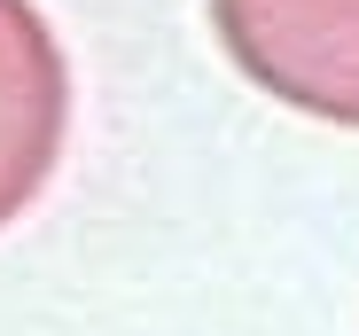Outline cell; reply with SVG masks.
Masks as SVG:
<instances>
[{"label": "cell", "instance_id": "1", "mask_svg": "<svg viewBox=\"0 0 359 336\" xmlns=\"http://www.w3.org/2000/svg\"><path fill=\"white\" fill-rule=\"evenodd\" d=\"M211 32L258 94L359 133V0H211Z\"/></svg>", "mask_w": 359, "mask_h": 336}, {"label": "cell", "instance_id": "2", "mask_svg": "<svg viewBox=\"0 0 359 336\" xmlns=\"http://www.w3.org/2000/svg\"><path fill=\"white\" fill-rule=\"evenodd\" d=\"M71 149V55L39 0H0V227L39 203Z\"/></svg>", "mask_w": 359, "mask_h": 336}]
</instances>
